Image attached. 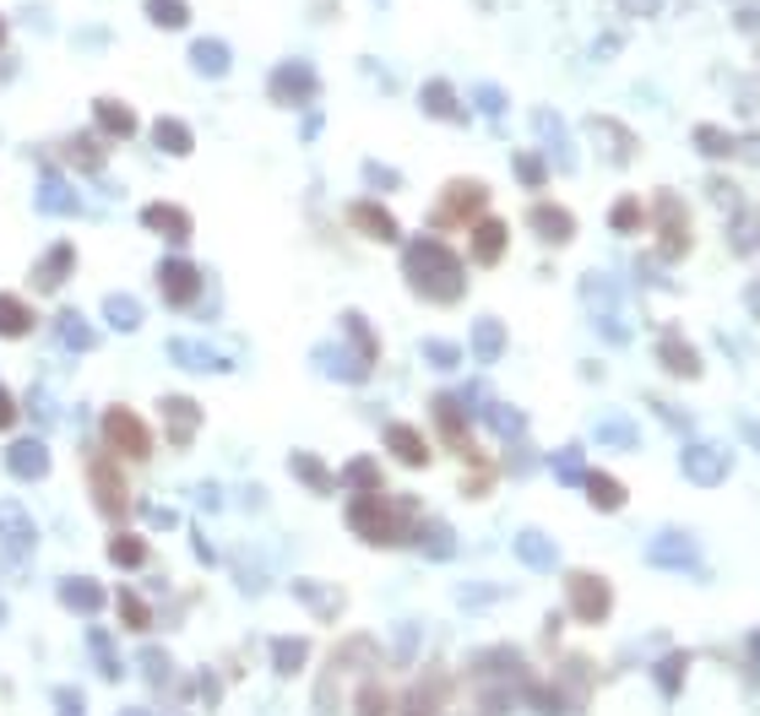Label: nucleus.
Wrapping results in <instances>:
<instances>
[{
    "label": "nucleus",
    "mask_w": 760,
    "mask_h": 716,
    "mask_svg": "<svg viewBox=\"0 0 760 716\" xmlns=\"http://www.w3.org/2000/svg\"><path fill=\"white\" fill-rule=\"evenodd\" d=\"M163 353H168L179 369H196V375H207V369H229V359H218L207 342H190V337H174Z\"/></svg>",
    "instance_id": "f8f14e48"
},
{
    "label": "nucleus",
    "mask_w": 760,
    "mask_h": 716,
    "mask_svg": "<svg viewBox=\"0 0 760 716\" xmlns=\"http://www.w3.org/2000/svg\"><path fill=\"white\" fill-rule=\"evenodd\" d=\"M294 472L309 478V489H326V472H320V461H315V456H294Z\"/></svg>",
    "instance_id": "c9c22d12"
},
{
    "label": "nucleus",
    "mask_w": 760,
    "mask_h": 716,
    "mask_svg": "<svg viewBox=\"0 0 760 716\" xmlns=\"http://www.w3.org/2000/svg\"><path fill=\"white\" fill-rule=\"evenodd\" d=\"M0 44H5V16H0Z\"/></svg>",
    "instance_id": "a19ab883"
},
{
    "label": "nucleus",
    "mask_w": 760,
    "mask_h": 716,
    "mask_svg": "<svg viewBox=\"0 0 760 716\" xmlns=\"http://www.w3.org/2000/svg\"><path fill=\"white\" fill-rule=\"evenodd\" d=\"M27 408H33V419H38V430H49V419H55V408H49V397H44L38 386H33V402H27Z\"/></svg>",
    "instance_id": "e433bc0d"
},
{
    "label": "nucleus",
    "mask_w": 760,
    "mask_h": 716,
    "mask_svg": "<svg viewBox=\"0 0 760 716\" xmlns=\"http://www.w3.org/2000/svg\"><path fill=\"white\" fill-rule=\"evenodd\" d=\"M157 413H163V434H168L174 445H190L196 430H201V408H196L185 391H168V397L157 402Z\"/></svg>",
    "instance_id": "423d86ee"
},
{
    "label": "nucleus",
    "mask_w": 760,
    "mask_h": 716,
    "mask_svg": "<svg viewBox=\"0 0 760 716\" xmlns=\"http://www.w3.org/2000/svg\"><path fill=\"white\" fill-rule=\"evenodd\" d=\"M348 218H353V223H359L370 239H397V223H391V212H386V207H370V201H359Z\"/></svg>",
    "instance_id": "412c9836"
},
{
    "label": "nucleus",
    "mask_w": 760,
    "mask_h": 716,
    "mask_svg": "<svg viewBox=\"0 0 760 716\" xmlns=\"http://www.w3.org/2000/svg\"><path fill=\"white\" fill-rule=\"evenodd\" d=\"M505 256V223L500 218H478L472 223V261L478 267H494Z\"/></svg>",
    "instance_id": "ddd939ff"
},
{
    "label": "nucleus",
    "mask_w": 760,
    "mask_h": 716,
    "mask_svg": "<svg viewBox=\"0 0 760 716\" xmlns=\"http://www.w3.org/2000/svg\"><path fill=\"white\" fill-rule=\"evenodd\" d=\"M33 331V309L16 293H0V337H27Z\"/></svg>",
    "instance_id": "5701e85b"
},
{
    "label": "nucleus",
    "mask_w": 760,
    "mask_h": 716,
    "mask_svg": "<svg viewBox=\"0 0 760 716\" xmlns=\"http://www.w3.org/2000/svg\"><path fill=\"white\" fill-rule=\"evenodd\" d=\"M126 716H142V712H126Z\"/></svg>",
    "instance_id": "37998d69"
},
{
    "label": "nucleus",
    "mask_w": 760,
    "mask_h": 716,
    "mask_svg": "<svg viewBox=\"0 0 760 716\" xmlns=\"http://www.w3.org/2000/svg\"><path fill=\"white\" fill-rule=\"evenodd\" d=\"M87 641H93V652H98V673H104V679H120V662H115V641H109L104 630H93Z\"/></svg>",
    "instance_id": "7c9ffc66"
},
{
    "label": "nucleus",
    "mask_w": 760,
    "mask_h": 716,
    "mask_svg": "<svg viewBox=\"0 0 760 716\" xmlns=\"http://www.w3.org/2000/svg\"><path fill=\"white\" fill-rule=\"evenodd\" d=\"M115 602H120V624H126V630H152V608L137 597V591H120Z\"/></svg>",
    "instance_id": "c85d7f7f"
},
{
    "label": "nucleus",
    "mask_w": 760,
    "mask_h": 716,
    "mask_svg": "<svg viewBox=\"0 0 760 716\" xmlns=\"http://www.w3.org/2000/svg\"><path fill=\"white\" fill-rule=\"evenodd\" d=\"M142 516H148L152 527H174V510H163V505H142Z\"/></svg>",
    "instance_id": "58836bf2"
},
{
    "label": "nucleus",
    "mask_w": 760,
    "mask_h": 716,
    "mask_svg": "<svg viewBox=\"0 0 760 716\" xmlns=\"http://www.w3.org/2000/svg\"><path fill=\"white\" fill-rule=\"evenodd\" d=\"M190 66H196L201 77H223V71H229V44L196 38V44H190Z\"/></svg>",
    "instance_id": "aec40b11"
},
{
    "label": "nucleus",
    "mask_w": 760,
    "mask_h": 716,
    "mask_svg": "<svg viewBox=\"0 0 760 716\" xmlns=\"http://www.w3.org/2000/svg\"><path fill=\"white\" fill-rule=\"evenodd\" d=\"M104 315H109L115 331H137V326H142V304H137L131 293H109V298H104Z\"/></svg>",
    "instance_id": "b1692460"
},
{
    "label": "nucleus",
    "mask_w": 760,
    "mask_h": 716,
    "mask_svg": "<svg viewBox=\"0 0 760 716\" xmlns=\"http://www.w3.org/2000/svg\"><path fill=\"white\" fill-rule=\"evenodd\" d=\"M38 212H55V218H66V212H82V196L71 190V179H38Z\"/></svg>",
    "instance_id": "dca6fc26"
},
{
    "label": "nucleus",
    "mask_w": 760,
    "mask_h": 716,
    "mask_svg": "<svg viewBox=\"0 0 760 716\" xmlns=\"http://www.w3.org/2000/svg\"><path fill=\"white\" fill-rule=\"evenodd\" d=\"M152 142L163 146L168 157H190V146H196V137H190V126H185V120H174V115H163V120H152Z\"/></svg>",
    "instance_id": "a211bd4d"
},
{
    "label": "nucleus",
    "mask_w": 760,
    "mask_h": 716,
    "mask_svg": "<svg viewBox=\"0 0 760 716\" xmlns=\"http://www.w3.org/2000/svg\"><path fill=\"white\" fill-rule=\"evenodd\" d=\"M157 287H163L168 309H190V304L201 298V267L185 261V256H168V261L157 267Z\"/></svg>",
    "instance_id": "20e7f679"
},
{
    "label": "nucleus",
    "mask_w": 760,
    "mask_h": 716,
    "mask_svg": "<svg viewBox=\"0 0 760 716\" xmlns=\"http://www.w3.org/2000/svg\"><path fill=\"white\" fill-rule=\"evenodd\" d=\"M0 538L11 543V554H27V549H33V521H27V510L11 505V500H0Z\"/></svg>",
    "instance_id": "f3484780"
},
{
    "label": "nucleus",
    "mask_w": 760,
    "mask_h": 716,
    "mask_svg": "<svg viewBox=\"0 0 760 716\" xmlns=\"http://www.w3.org/2000/svg\"><path fill=\"white\" fill-rule=\"evenodd\" d=\"M148 22H152V27L179 33V27L190 22V5H185V0H148Z\"/></svg>",
    "instance_id": "a878e982"
},
{
    "label": "nucleus",
    "mask_w": 760,
    "mask_h": 716,
    "mask_svg": "<svg viewBox=\"0 0 760 716\" xmlns=\"http://www.w3.org/2000/svg\"><path fill=\"white\" fill-rule=\"evenodd\" d=\"M472 212H483V185L461 179V185L446 190V201H441L435 223H441V228H456V223H472Z\"/></svg>",
    "instance_id": "1a4fd4ad"
},
{
    "label": "nucleus",
    "mask_w": 760,
    "mask_h": 716,
    "mask_svg": "<svg viewBox=\"0 0 760 716\" xmlns=\"http://www.w3.org/2000/svg\"><path fill=\"white\" fill-rule=\"evenodd\" d=\"M348 521L370 538V543H397L402 538V527H397V505H386V500H359L353 510H348Z\"/></svg>",
    "instance_id": "39448f33"
},
{
    "label": "nucleus",
    "mask_w": 760,
    "mask_h": 716,
    "mask_svg": "<svg viewBox=\"0 0 760 716\" xmlns=\"http://www.w3.org/2000/svg\"><path fill=\"white\" fill-rule=\"evenodd\" d=\"M538 234H543V239H565V234H571V218H565L560 207H538Z\"/></svg>",
    "instance_id": "c756f323"
},
{
    "label": "nucleus",
    "mask_w": 760,
    "mask_h": 716,
    "mask_svg": "<svg viewBox=\"0 0 760 716\" xmlns=\"http://www.w3.org/2000/svg\"><path fill=\"white\" fill-rule=\"evenodd\" d=\"M408 278H413L419 293H430V298H456V287H461L456 261L441 250V245H430V239H419V245L408 250Z\"/></svg>",
    "instance_id": "f257e3e1"
},
{
    "label": "nucleus",
    "mask_w": 760,
    "mask_h": 716,
    "mask_svg": "<svg viewBox=\"0 0 760 716\" xmlns=\"http://www.w3.org/2000/svg\"><path fill=\"white\" fill-rule=\"evenodd\" d=\"M272 93H278L283 104H294V98H309V71H300V66H283V71L272 77Z\"/></svg>",
    "instance_id": "bb28decb"
},
{
    "label": "nucleus",
    "mask_w": 760,
    "mask_h": 716,
    "mask_svg": "<svg viewBox=\"0 0 760 716\" xmlns=\"http://www.w3.org/2000/svg\"><path fill=\"white\" fill-rule=\"evenodd\" d=\"M571 608L582 619H604L608 613V586L598 575H571Z\"/></svg>",
    "instance_id": "2eb2a0df"
},
{
    "label": "nucleus",
    "mask_w": 760,
    "mask_h": 716,
    "mask_svg": "<svg viewBox=\"0 0 760 716\" xmlns=\"http://www.w3.org/2000/svg\"><path fill=\"white\" fill-rule=\"evenodd\" d=\"M16 424V402H11V391L0 386V430H11Z\"/></svg>",
    "instance_id": "4c0bfd02"
},
{
    "label": "nucleus",
    "mask_w": 760,
    "mask_h": 716,
    "mask_svg": "<svg viewBox=\"0 0 760 716\" xmlns=\"http://www.w3.org/2000/svg\"><path fill=\"white\" fill-rule=\"evenodd\" d=\"M142 223H148L152 234H163L168 245H185L190 239V212L174 207V201H148L142 207Z\"/></svg>",
    "instance_id": "9b49d317"
},
{
    "label": "nucleus",
    "mask_w": 760,
    "mask_h": 716,
    "mask_svg": "<svg viewBox=\"0 0 760 716\" xmlns=\"http://www.w3.org/2000/svg\"><path fill=\"white\" fill-rule=\"evenodd\" d=\"M55 331H60V342H66V353H93L98 348V331L77 315V309H66L60 320H55Z\"/></svg>",
    "instance_id": "6ab92c4d"
},
{
    "label": "nucleus",
    "mask_w": 760,
    "mask_h": 716,
    "mask_svg": "<svg viewBox=\"0 0 760 716\" xmlns=\"http://www.w3.org/2000/svg\"><path fill=\"white\" fill-rule=\"evenodd\" d=\"M60 602H66L71 613H98L109 597H104L98 580H87V575H66V580H60Z\"/></svg>",
    "instance_id": "4468645a"
},
{
    "label": "nucleus",
    "mask_w": 760,
    "mask_h": 716,
    "mask_svg": "<svg viewBox=\"0 0 760 716\" xmlns=\"http://www.w3.org/2000/svg\"><path fill=\"white\" fill-rule=\"evenodd\" d=\"M593 483V505H604V510H613L619 500H624V489L613 483V478H587Z\"/></svg>",
    "instance_id": "2f4dec72"
},
{
    "label": "nucleus",
    "mask_w": 760,
    "mask_h": 716,
    "mask_svg": "<svg viewBox=\"0 0 760 716\" xmlns=\"http://www.w3.org/2000/svg\"><path fill=\"white\" fill-rule=\"evenodd\" d=\"M386 439H391V450H397L408 467H424V461H430V445L408 430V424H391V434H386Z\"/></svg>",
    "instance_id": "393cba45"
},
{
    "label": "nucleus",
    "mask_w": 760,
    "mask_h": 716,
    "mask_svg": "<svg viewBox=\"0 0 760 716\" xmlns=\"http://www.w3.org/2000/svg\"><path fill=\"white\" fill-rule=\"evenodd\" d=\"M5 472L38 483V478L49 472V445H44L38 434H33V439H11V445H5Z\"/></svg>",
    "instance_id": "0eeeda50"
},
{
    "label": "nucleus",
    "mask_w": 760,
    "mask_h": 716,
    "mask_svg": "<svg viewBox=\"0 0 760 716\" xmlns=\"http://www.w3.org/2000/svg\"><path fill=\"white\" fill-rule=\"evenodd\" d=\"M66 157L82 168V174H104V146L87 142V137H77V142H66Z\"/></svg>",
    "instance_id": "cd10ccee"
},
{
    "label": "nucleus",
    "mask_w": 760,
    "mask_h": 716,
    "mask_svg": "<svg viewBox=\"0 0 760 716\" xmlns=\"http://www.w3.org/2000/svg\"><path fill=\"white\" fill-rule=\"evenodd\" d=\"M348 483H359V489H375V483H381V467H375V461H353V467H348Z\"/></svg>",
    "instance_id": "473e14b6"
},
{
    "label": "nucleus",
    "mask_w": 760,
    "mask_h": 716,
    "mask_svg": "<svg viewBox=\"0 0 760 716\" xmlns=\"http://www.w3.org/2000/svg\"><path fill=\"white\" fill-rule=\"evenodd\" d=\"M71 267H77V245H71V239H55V245L44 250V261L33 267V287H38V293H55V287L71 278Z\"/></svg>",
    "instance_id": "6e6552de"
},
{
    "label": "nucleus",
    "mask_w": 760,
    "mask_h": 716,
    "mask_svg": "<svg viewBox=\"0 0 760 716\" xmlns=\"http://www.w3.org/2000/svg\"><path fill=\"white\" fill-rule=\"evenodd\" d=\"M522 554H527V560H538V565H543V560H549V549H543V543H538V538H522Z\"/></svg>",
    "instance_id": "ea45409f"
},
{
    "label": "nucleus",
    "mask_w": 760,
    "mask_h": 716,
    "mask_svg": "<svg viewBox=\"0 0 760 716\" xmlns=\"http://www.w3.org/2000/svg\"><path fill=\"white\" fill-rule=\"evenodd\" d=\"M109 560H115L120 571H142V565H148V543H142L137 532H115V538H109Z\"/></svg>",
    "instance_id": "4be33fe9"
},
{
    "label": "nucleus",
    "mask_w": 760,
    "mask_h": 716,
    "mask_svg": "<svg viewBox=\"0 0 760 716\" xmlns=\"http://www.w3.org/2000/svg\"><path fill=\"white\" fill-rule=\"evenodd\" d=\"M93 126H98V137H109V142H120V137H137V109L131 104H120V98H93Z\"/></svg>",
    "instance_id": "9d476101"
},
{
    "label": "nucleus",
    "mask_w": 760,
    "mask_h": 716,
    "mask_svg": "<svg viewBox=\"0 0 760 716\" xmlns=\"http://www.w3.org/2000/svg\"><path fill=\"white\" fill-rule=\"evenodd\" d=\"M93 505L109 516V521H126L131 516V494H126V478H120V467L109 461V456H93Z\"/></svg>",
    "instance_id": "f03ea898"
},
{
    "label": "nucleus",
    "mask_w": 760,
    "mask_h": 716,
    "mask_svg": "<svg viewBox=\"0 0 760 716\" xmlns=\"http://www.w3.org/2000/svg\"><path fill=\"white\" fill-rule=\"evenodd\" d=\"M0 619H5V602H0Z\"/></svg>",
    "instance_id": "79ce46f5"
},
{
    "label": "nucleus",
    "mask_w": 760,
    "mask_h": 716,
    "mask_svg": "<svg viewBox=\"0 0 760 716\" xmlns=\"http://www.w3.org/2000/svg\"><path fill=\"white\" fill-rule=\"evenodd\" d=\"M55 716H87L82 695L77 690H55Z\"/></svg>",
    "instance_id": "72a5a7b5"
},
{
    "label": "nucleus",
    "mask_w": 760,
    "mask_h": 716,
    "mask_svg": "<svg viewBox=\"0 0 760 716\" xmlns=\"http://www.w3.org/2000/svg\"><path fill=\"white\" fill-rule=\"evenodd\" d=\"M104 439H109L115 456H131V461H142V456L152 450L148 424H142L131 408H109V413H104Z\"/></svg>",
    "instance_id": "7ed1b4c3"
},
{
    "label": "nucleus",
    "mask_w": 760,
    "mask_h": 716,
    "mask_svg": "<svg viewBox=\"0 0 760 716\" xmlns=\"http://www.w3.org/2000/svg\"><path fill=\"white\" fill-rule=\"evenodd\" d=\"M300 657H304L300 641H278V668H283V673H294V668H300Z\"/></svg>",
    "instance_id": "f704fd0d"
}]
</instances>
